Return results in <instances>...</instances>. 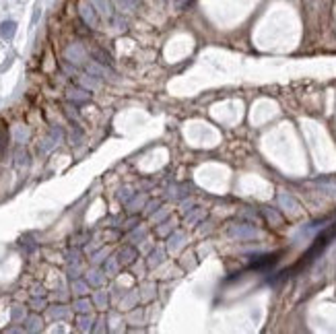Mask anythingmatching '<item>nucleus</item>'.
I'll return each instance as SVG.
<instances>
[{"label":"nucleus","instance_id":"1","mask_svg":"<svg viewBox=\"0 0 336 334\" xmlns=\"http://www.w3.org/2000/svg\"><path fill=\"white\" fill-rule=\"evenodd\" d=\"M81 17L83 21H85L89 27H97V23H99V17H97V8L93 4H83L81 6Z\"/></svg>","mask_w":336,"mask_h":334},{"label":"nucleus","instance_id":"2","mask_svg":"<svg viewBox=\"0 0 336 334\" xmlns=\"http://www.w3.org/2000/svg\"><path fill=\"white\" fill-rule=\"evenodd\" d=\"M231 235L233 238H240V240H252V238H256L258 231L254 227H250V225H235L231 229Z\"/></svg>","mask_w":336,"mask_h":334},{"label":"nucleus","instance_id":"3","mask_svg":"<svg viewBox=\"0 0 336 334\" xmlns=\"http://www.w3.org/2000/svg\"><path fill=\"white\" fill-rule=\"evenodd\" d=\"M17 33V21H12V19H6L0 23V37L2 39H12Z\"/></svg>","mask_w":336,"mask_h":334},{"label":"nucleus","instance_id":"4","mask_svg":"<svg viewBox=\"0 0 336 334\" xmlns=\"http://www.w3.org/2000/svg\"><path fill=\"white\" fill-rule=\"evenodd\" d=\"M93 6L99 10V12H103L105 17H111L114 15V10H111V2L109 0H93Z\"/></svg>","mask_w":336,"mask_h":334},{"label":"nucleus","instance_id":"5","mask_svg":"<svg viewBox=\"0 0 336 334\" xmlns=\"http://www.w3.org/2000/svg\"><path fill=\"white\" fill-rule=\"evenodd\" d=\"M91 56H93V58L99 62V64H103V66H109V64H111V56L105 54L103 50H91Z\"/></svg>","mask_w":336,"mask_h":334},{"label":"nucleus","instance_id":"6","mask_svg":"<svg viewBox=\"0 0 336 334\" xmlns=\"http://www.w3.org/2000/svg\"><path fill=\"white\" fill-rule=\"evenodd\" d=\"M274 262H276V256L268 254V256H260L258 260H254V264H252V266H254V268H264V266H268V264H274Z\"/></svg>","mask_w":336,"mask_h":334},{"label":"nucleus","instance_id":"7","mask_svg":"<svg viewBox=\"0 0 336 334\" xmlns=\"http://www.w3.org/2000/svg\"><path fill=\"white\" fill-rule=\"evenodd\" d=\"M120 4L124 8H128V10H134V8L141 6V0H120Z\"/></svg>","mask_w":336,"mask_h":334},{"label":"nucleus","instance_id":"8","mask_svg":"<svg viewBox=\"0 0 336 334\" xmlns=\"http://www.w3.org/2000/svg\"><path fill=\"white\" fill-rule=\"evenodd\" d=\"M6 141H8V134H6V128L0 124V153L4 151V147H6Z\"/></svg>","mask_w":336,"mask_h":334}]
</instances>
